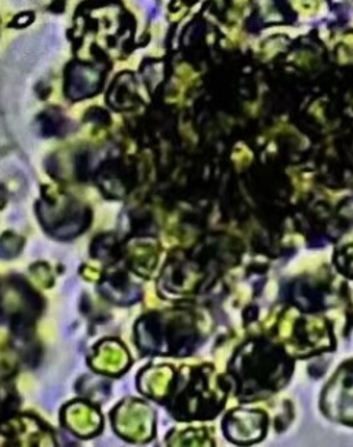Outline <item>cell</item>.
<instances>
[{
	"label": "cell",
	"instance_id": "1",
	"mask_svg": "<svg viewBox=\"0 0 353 447\" xmlns=\"http://www.w3.org/2000/svg\"><path fill=\"white\" fill-rule=\"evenodd\" d=\"M102 75L94 66L72 64L65 76V93L71 99H83L94 95L101 87Z\"/></svg>",
	"mask_w": 353,
	"mask_h": 447
},
{
	"label": "cell",
	"instance_id": "2",
	"mask_svg": "<svg viewBox=\"0 0 353 447\" xmlns=\"http://www.w3.org/2000/svg\"><path fill=\"white\" fill-rule=\"evenodd\" d=\"M160 323L157 319H144L138 327V341L146 351H157L161 344Z\"/></svg>",
	"mask_w": 353,
	"mask_h": 447
},
{
	"label": "cell",
	"instance_id": "3",
	"mask_svg": "<svg viewBox=\"0 0 353 447\" xmlns=\"http://www.w3.org/2000/svg\"><path fill=\"white\" fill-rule=\"evenodd\" d=\"M112 93L115 95H111V102H112L115 107H119V108H127V107H131L134 104V89L132 86L120 85V82L115 85V87L112 89Z\"/></svg>",
	"mask_w": 353,
	"mask_h": 447
},
{
	"label": "cell",
	"instance_id": "4",
	"mask_svg": "<svg viewBox=\"0 0 353 447\" xmlns=\"http://www.w3.org/2000/svg\"><path fill=\"white\" fill-rule=\"evenodd\" d=\"M39 124H40V132L43 136H56L62 128V119L60 116H56L54 113L44 112L39 116Z\"/></svg>",
	"mask_w": 353,
	"mask_h": 447
},
{
	"label": "cell",
	"instance_id": "5",
	"mask_svg": "<svg viewBox=\"0 0 353 447\" xmlns=\"http://www.w3.org/2000/svg\"><path fill=\"white\" fill-rule=\"evenodd\" d=\"M85 119L87 122L94 123L97 126H106L109 124V118L108 112H105L104 109L101 108H90L85 115Z\"/></svg>",
	"mask_w": 353,
	"mask_h": 447
},
{
	"label": "cell",
	"instance_id": "6",
	"mask_svg": "<svg viewBox=\"0 0 353 447\" xmlns=\"http://www.w3.org/2000/svg\"><path fill=\"white\" fill-rule=\"evenodd\" d=\"M31 18H32V15L31 14H22L21 17H18V18H15L14 25H17V27H24V25L31 22Z\"/></svg>",
	"mask_w": 353,
	"mask_h": 447
}]
</instances>
